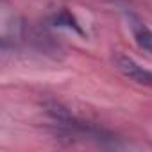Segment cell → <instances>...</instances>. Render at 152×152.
<instances>
[{
	"label": "cell",
	"instance_id": "cell-2",
	"mask_svg": "<svg viewBox=\"0 0 152 152\" xmlns=\"http://www.w3.org/2000/svg\"><path fill=\"white\" fill-rule=\"evenodd\" d=\"M131 29H132V36L136 43L147 52H152V31L134 16H131Z\"/></svg>",
	"mask_w": 152,
	"mask_h": 152
},
{
	"label": "cell",
	"instance_id": "cell-1",
	"mask_svg": "<svg viewBox=\"0 0 152 152\" xmlns=\"http://www.w3.org/2000/svg\"><path fill=\"white\" fill-rule=\"evenodd\" d=\"M115 66L125 75L127 79H131V81H134L138 84L152 88V72L147 70V68H143V66H140L134 59L120 54V56L115 57Z\"/></svg>",
	"mask_w": 152,
	"mask_h": 152
}]
</instances>
